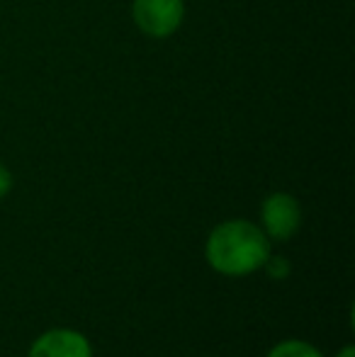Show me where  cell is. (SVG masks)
I'll return each mask as SVG.
<instances>
[{"instance_id":"cell-4","label":"cell","mask_w":355,"mask_h":357,"mask_svg":"<svg viewBox=\"0 0 355 357\" xmlns=\"http://www.w3.org/2000/svg\"><path fill=\"white\" fill-rule=\"evenodd\" d=\"M29 357H93L90 343L83 333L68 328L47 331L29 348Z\"/></svg>"},{"instance_id":"cell-7","label":"cell","mask_w":355,"mask_h":357,"mask_svg":"<svg viewBox=\"0 0 355 357\" xmlns=\"http://www.w3.org/2000/svg\"><path fill=\"white\" fill-rule=\"evenodd\" d=\"M10 190H13V173L0 163V197H5Z\"/></svg>"},{"instance_id":"cell-3","label":"cell","mask_w":355,"mask_h":357,"mask_svg":"<svg viewBox=\"0 0 355 357\" xmlns=\"http://www.w3.org/2000/svg\"><path fill=\"white\" fill-rule=\"evenodd\" d=\"M263 229L270 238L287 241L289 236H294V231L299 229V221H302V209L299 202L287 192H275L263 202L261 209Z\"/></svg>"},{"instance_id":"cell-8","label":"cell","mask_w":355,"mask_h":357,"mask_svg":"<svg viewBox=\"0 0 355 357\" xmlns=\"http://www.w3.org/2000/svg\"><path fill=\"white\" fill-rule=\"evenodd\" d=\"M336 357H355V348L353 345H346V348H343Z\"/></svg>"},{"instance_id":"cell-6","label":"cell","mask_w":355,"mask_h":357,"mask_svg":"<svg viewBox=\"0 0 355 357\" xmlns=\"http://www.w3.org/2000/svg\"><path fill=\"white\" fill-rule=\"evenodd\" d=\"M263 268L268 270V275L273 280H285L289 275V270H292L289 268V260L282 258V255H278V258H270L268 255V260L263 263Z\"/></svg>"},{"instance_id":"cell-5","label":"cell","mask_w":355,"mask_h":357,"mask_svg":"<svg viewBox=\"0 0 355 357\" xmlns=\"http://www.w3.org/2000/svg\"><path fill=\"white\" fill-rule=\"evenodd\" d=\"M268 357H324V355L314 345L304 343V340H285V343L275 345Z\"/></svg>"},{"instance_id":"cell-2","label":"cell","mask_w":355,"mask_h":357,"mask_svg":"<svg viewBox=\"0 0 355 357\" xmlns=\"http://www.w3.org/2000/svg\"><path fill=\"white\" fill-rule=\"evenodd\" d=\"M134 24L146 37L166 39L178 32L185 17L183 0H134L132 5Z\"/></svg>"},{"instance_id":"cell-1","label":"cell","mask_w":355,"mask_h":357,"mask_svg":"<svg viewBox=\"0 0 355 357\" xmlns=\"http://www.w3.org/2000/svg\"><path fill=\"white\" fill-rule=\"evenodd\" d=\"M207 260L222 275H248L263 268L270 255L268 236L246 219L219 224L207 238Z\"/></svg>"}]
</instances>
